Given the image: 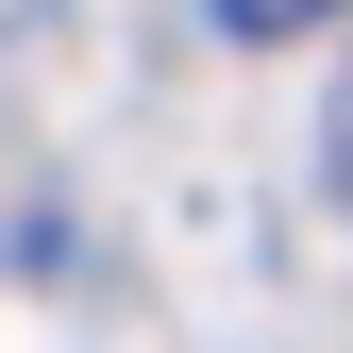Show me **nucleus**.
Here are the masks:
<instances>
[{"instance_id":"nucleus-1","label":"nucleus","mask_w":353,"mask_h":353,"mask_svg":"<svg viewBox=\"0 0 353 353\" xmlns=\"http://www.w3.org/2000/svg\"><path fill=\"white\" fill-rule=\"evenodd\" d=\"M202 17H219V34H236V51H286V34H336V17H353V0H202Z\"/></svg>"},{"instance_id":"nucleus-2","label":"nucleus","mask_w":353,"mask_h":353,"mask_svg":"<svg viewBox=\"0 0 353 353\" xmlns=\"http://www.w3.org/2000/svg\"><path fill=\"white\" fill-rule=\"evenodd\" d=\"M336 185H353V101H336Z\"/></svg>"}]
</instances>
